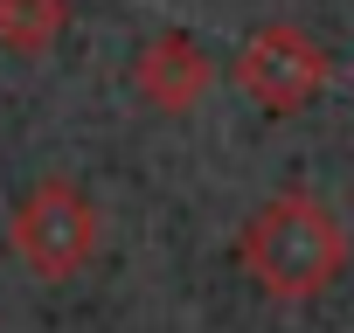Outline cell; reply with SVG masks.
I'll return each instance as SVG.
<instances>
[{
    "mask_svg": "<svg viewBox=\"0 0 354 333\" xmlns=\"http://www.w3.org/2000/svg\"><path fill=\"white\" fill-rule=\"evenodd\" d=\"M70 28V0H0V49L8 56H49Z\"/></svg>",
    "mask_w": 354,
    "mask_h": 333,
    "instance_id": "5",
    "label": "cell"
},
{
    "mask_svg": "<svg viewBox=\"0 0 354 333\" xmlns=\"http://www.w3.org/2000/svg\"><path fill=\"white\" fill-rule=\"evenodd\" d=\"M104 243V222H97V202L70 181V174H42L15 216H8V250L42 278V285H70L77 271H91Z\"/></svg>",
    "mask_w": 354,
    "mask_h": 333,
    "instance_id": "2",
    "label": "cell"
},
{
    "mask_svg": "<svg viewBox=\"0 0 354 333\" xmlns=\"http://www.w3.org/2000/svg\"><path fill=\"white\" fill-rule=\"evenodd\" d=\"M236 264L250 271V285L264 298L306 305V298H319V292L340 285V271H347V229H340V216L319 195L285 188V195H271L236 229Z\"/></svg>",
    "mask_w": 354,
    "mask_h": 333,
    "instance_id": "1",
    "label": "cell"
},
{
    "mask_svg": "<svg viewBox=\"0 0 354 333\" xmlns=\"http://www.w3.org/2000/svg\"><path fill=\"white\" fill-rule=\"evenodd\" d=\"M132 97L146 104V111H160V118H188V111H202V97L216 91V56L195 42V35H181V28H160V35H146L139 49H132Z\"/></svg>",
    "mask_w": 354,
    "mask_h": 333,
    "instance_id": "4",
    "label": "cell"
},
{
    "mask_svg": "<svg viewBox=\"0 0 354 333\" xmlns=\"http://www.w3.org/2000/svg\"><path fill=\"white\" fill-rule=\"evenodd\" d=\"M326 84H333V49L299 21H264L236 49V91L271 118H299L306 104H319Z\"/></svg>",
    "mask_w": 354,
    "mask_h": 333,
    "instance_id": "3",
    "label": "cell"
}]
</instances>
